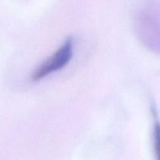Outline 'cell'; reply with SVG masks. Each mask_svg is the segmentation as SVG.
I'll list each match as a JSON object with an SVG mask.
<instances>
[{
  "mask_svg": "<svg viewBox=\"0 0 160 160\" xmlns=\"http://www.w3.org/2000/svg\"><path fill=\"white\" fill-rule=\"evenodd\" d=\"M72 56L73 40L72 38H68L53 54L35 69L31 75L32 81H40L48 75L62 70L70 62Z\"/></svg>",
  "mask_w": 160,
  "mask_h": 160,
  "instance_id": "1",
  "label": "cell"
},
{
  "mask_svg": "<svg viewBox=\"0 0 160 160\" xmlns=\"http://www.w3.org/2000/svg\"><path fill=\"white\" fill-rule=\"evenodd\" d=\"M154 148L157 160H160V123L157 122L154 129Z\"/></svg>",
  "mask_w": 160,
  "mask_h": 160,
  "instance_id": "2",
  "label": "cell"
}]
</instances>
